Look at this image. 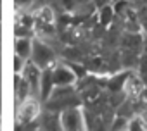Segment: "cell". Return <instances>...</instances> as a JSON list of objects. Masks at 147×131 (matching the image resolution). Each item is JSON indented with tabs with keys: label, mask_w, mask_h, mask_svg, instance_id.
<instances>
[{
	"label": "cell",
	"mask_w": 147,
	"mask_h": 131,
	"mask_svg": "<svg viewBox=\"0 0 147 131\" xmlns=\"http://www.w3.org/2000/svg\"><path fill=\"white\" fill-rule=\"evenodd\" d=\"M31 43H33V38H28V36L18 38L16 43H14L16 55H19L23 59H30V55H31Z\"/></svg>",
	"instance_id": "7c38bea8"
},
{
	"label": "cell",
	"mask_w": 147,
	"mask_h": 131,
	"mask_svg": "<svg viewBox=\"0 0 147 131\" xmlns=\"http://www.w3.org/2000/svg\"><path fill=\"white\" fill-rule=\"evenodd\" d=\"M35 0H14V5L19 9V11H24V9H30L33 5Z\"/></svg>",
	"instance_id": "e0dca14e"
},
{
	"label": "cell",
	"mask_w": 147,
	"mask_h": 131,
	"mask_svg": "<svg viewBox=\"0 0 147 131\" xmlns=\"http://www.w3.org/2000/svg\"><path fill=\"white\" fill-rule=\"evenodd\" d=\"M61 116V128L67 131H78L85 128V112L80 107H67L59 112Z\"/></svg>",
	"instance_id": "3957f363"
},
{
	"label": "cell",
	"mask_w": 147,
	"mask_h": 131,
	"mask_svg": "<svg viewBox=\"0 0 147 131\" xmlns=\"http://www.w3.org/2000/svg\"><path fill=\"white\" fill-rule=\"evenodd\" d=\"M40 114H42L40 102L35 97L28 95L24 100L19 102V107H18V122H19L18 128L26 124V122H30V121H35Z\"/></svg>",
	"instance_id": "277c9868"
},
{
	"label": "cell",
	"mask_w": 147,
	"mask_h": 131,
	"mask_svg": "<svg viewBox=\"0 0 147 131\" xmlns=\"http://www.w3.org/2000/svg\"><path fill=\"white\" fill-rule=\"evenodd\" d=\"M40 129H62L61 128V116L55 110H47L43 116H38Z\"/></svg>",
	"instance_id": "9c48e42d"
},
{
	"label": "cell",
	"mask_w": 147,
	"mask_h": 131,
	"mask_svg": "<svg viewBox=\"0 0 147 131\" xmlns=\"http://www.w3.org/2000/svg\"><path fill=\"white\" fill-rule=\"evenodd\" d=\"M49 110L61 112L67 107H80L83 104V98H80L78 90L75 85H66V86H54L50 97L45 100Z\"/></svg>",
	"instance_id": "6da1fadb"
},
{
	"label": "cell",
	"mask_w": 147,
	"mask_h": 131,
	"mask_svg": "<svg viewBox=\"0 0 147 131\" xmlns=\"http://www.w3.org/2000/svg\"><path fill=\"white\" fill-rule=\"evenodd\" d=\"M114 19V7L113 5H102L100 11H99V23L100 26L107 28Z\"/></svg>",
	"instance_id": "5bb4252c"
},
{
	"label": "cell",
	"mask_w": 147,
	"mask_h": 131,
	"mask_svg": "<svg viewBox=\"0 0 147 131\" xmlns=\"http://www.w3.org/2000/svg\"><path fill=\"white\" fill-rule=\"evenodd\" d=\"M30 60H31L33 64H36L40 69H47V68H52V66L55 64V52H54L43 40L33 36Z\"/></svg>",
	"instance_id": "7a4b0ae2"
},
{
	"label": "cell",
	"mask_w": 147,
	"mask_h": 131,
	"mask_svg": "<svg viewBox=\"0 0 147 131\" xmlns=\"http://www.w3.org/2000/svg\"><path fill=\"white\" fill-rule=\"evenodd\" d=\"M28 59H23L19 55H14V60H12V68H14V73H21L23 68H24V64H26Z\"/></svg>",
	"instance_id": "2e32d148"
},
{
	"label": "cell",
	"mask_w": 147,
	"mask_h": 131,
	"mask_svg": "<svg viewBox=\"0 0 147 131\" xmlns=\"http://www.w3.org/2000/svg\"><path fill=\"white\" fill-rule=\"evenodd\" d=\"M0 126H2V121H0Z\"/></svg>",
	"instance_id": "d6986e66"
},
{
	"label": "cell",
	"mask_w": 147,
	"mask_h": 131,
	"mask_svg": "<svg viewBox=\"0 0 147 131\" xmlns=\"http://www.w3.org/2000/svg\"><path fill=\"white\" fill-rule=\"evenodd\" d=\"M0 19H2V2H0Z\"/></svg>",
	"instance_id": "ac0fdd59"
},
{
	"label": "cell",
	"mask_w": 147,
	"mask_h": 131,
	"mask_svg": "<svg viewBox=\"0 0 147 131\" xmlns=\"http://www.w3.org/2000/svg\"><path fill=\"white\" fill-rule=\"evenodd\" d=\"M114 121H116V122L111 126L113 129H128V117H125V116H119V114H118V116L114 117Z\"/></svg>",
	"instance_id": "9a60e30c"
},
{
	"label": "cell",
	"mask_w": 147,
	"mask_h": 131,
	"mask_svg": "<svg viewBox=\"0 0 147 131\" xmlns=\"http://www.w3.org/2000/svg\"><path fill=\"white\" fill-rule=\"evenodd\" d=\"M14 92H16V98H18V102L24 100V98L30 95V92H31L30 83L23 78L21 73H14Z\"/></svg>",
	"instance_id": "30bf717a"
},
{
	"label": "cell",
	"mask_w": 147,
	"mask_h": 131,
	"mask_svg": "<svg viewBox=\"0 0 147 131\" xmlns=\"http://www.w3.org/2000/svg\"><path fill=\"white\" fill-rule=\"evenodd\" d=\"M144 90H145V81H144L140 76H137V74L131 73V74L126 78L125 86H123L125 95H126L128 98H137V100H138Z\"/></svg>",
	"instance_id": "52a82bcc"
},
{
	"label": "cell",
	"mask_w": 147,
	"mask_h": 131,
	"mask_svg": "<svg viewBox=\"0 0 147 131\" xmlns=\"http://www.w3.org/2000/svg\"><path fill=\"white\" fill-rule=\"evenodd\" d=\"M130 74H131V71H119V73H116L113 78L107 80V90H109L111 93H114V92H123L125 81H126V78H128Z\"/></svg>",
	"instance_id": "8fae6325"
},
{
	"label": "cell",
	"mask_w": 147,
	"mask_h": 131,
	"mask_svg": "<svg viewBox=\"0 0 147 131\" xmlns=\"http://www.w3.org/2000/svg\"><path fill=\"white\" fill-rule=\"evenodd\" d=\"M35 21H42V23H50V24H55V14L54 11L49 7V5H43V7H38L33 14Z\"/></svg>",
	"instance_id": "4fadbf2b"
},
{
	"label": "cell",
	"mask_w": 147,
	"mask_h": 131,
	"mask_svg": "<svg viewBox=\"0 0 147 131\" xmlns=\"http://www.w3.org/2000/svg\"><path fill=\"white\" fill-rule=\"evenodd\" d=\"M21 74H23V78L30 83L31 92H33V93H40V76H42V69L38 68V66L33 64V62L28 59L26 64H24V68H23V71H21Z\"/></svg>",
	"instance_id": "8992f818"
},
{
	"label": "cell",
	"mask_w": 147,
	"mask_h": 131,
	"mask_svg": "<svg viewBox=\"0 0 147 131\" xmlns=\"http://www.w3.org/2000/svg\"><path fill=\"white\" fill-rule=\"evenodd\" d=\"M52 78L54 86H66V85H76L78 78L67 64H54L52 66Z\"/></svg>",
	"instance_id": "5b68a950"
},
{
	"label": "cell",
	"mask_w": 147,
	"mask_h": 131,
	"mask_svg": "<svg viewBox=\"0 0 147 131\" xmlns=\"http://www.w3.org/2000/svg\"><path fill=\"white\" fill-rule=\"evenodd\" d=\"M54 90V78H52V68L42 69V76H40V97L45 102L50 93Z\"/></svg>",
	"instance_id": "ba28073f"
}]
</instances>
